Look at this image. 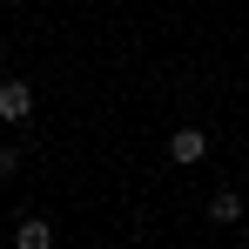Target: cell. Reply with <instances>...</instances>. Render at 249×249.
Returning a JSON list of instances; mask_svg holds the SVG:
<instances>
[{
    "label": "cell",
    "mask_w": 249,
    "mask_h": 249,
    "mask_svg": "<svg viewBox=\"0 0 249 249\" xmlns=\"http://www.w3.org/2000/svg\"><path fill=\"white\" fill-rule=\"evenodd\" d=\"M209 222H222V229H229V222H236V215H243V196H236V189H215V196H209V209H202Z\"/></svg>",
    "instance_id": "3"
},
{
    "label": "cell",
    "mask_w": 249,
    "mask_h": 249,
    "mask_svg": "<svg viewBox=\"0 0 249 249\" xmlns=\"http://www.w3.org/2000/svg\"><path fill=\"white\" fill-rule=\"evenodd\" d=\"M34 115V88L27 81H0V122H27Z\"/></svg>",
    "instance_id": "2"
},
{
    "label": "cell",
    "mask_w": 249,
    "mask_h": 249,
    "mask_svg": "<svg viewBox=\"0 0 249 249\" xmlns=\"http://www.w3.org/2000/svg\"><path fill=\"white\" fill-rule=\"evenodd\" d=\"M202 155H209V135H202V128H175V135H168V162H175V168H196Z\"/></svg>",
    "instance_id": "1"
},
{
    "label": "cell",
    "mask_w": 249,
    "mask_h": 249,
    "mask_svg": "<svg viewBox=\"0 0 249 249\" xmlns=\"http://www.w3.org/2000/svg\"><path fill=\"white\" fill-rule=\"evenodd\" d=\"M20 175V148H0V182H14Z\"/></svg>",
    "instance_id": "5"
},
{
    "label": "cell",
    "mask_w": 249,
    "mask_h": 249,
    "mask_svg": "<svg viewBox=\"0 0 249 249\" xmlns=\"http://www.w3.org/2000/svg\"><path fill=\"white\" fill-rule=\"evenodd\" d=\"M14 243H20V249H47V243H54V229H47L41 215H27V222H14Z\"/></svg>",
    "instance_id": "4"
}]
</instances>
